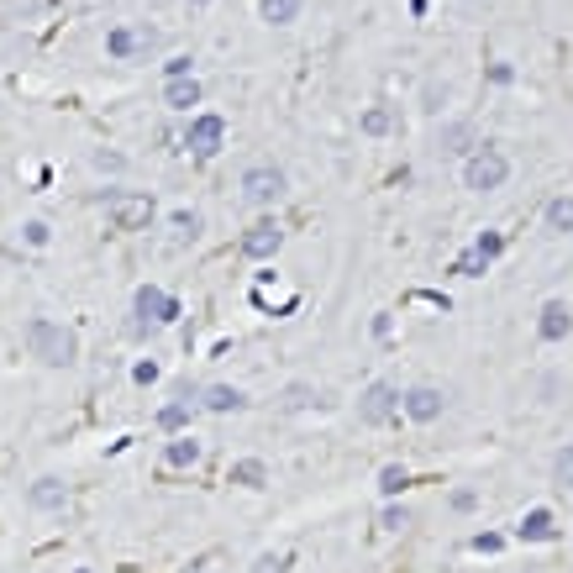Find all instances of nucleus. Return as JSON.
Segmentation results:
<instances>
[{"mask_svg": "<svg viewBox=\"0 0 573 573\" xmlns=\"http://www.w3.org/2000/svg\"><path fill=\"white\" fill-rule=\"evenodd\" d=\"M569 327H573L569 300H547V305L537 311V337H542V343H563V337H569Z\"/></svg>", "mask_w": 573, "mask_h": 573, "instance_id": "nucleus-11", "label": "nucleus"}, {"mask_svg": "<svg viewBox=\"0 0 573 573\" xmlns=\"http://www.w3.org/2000/svg\"><path fill=\"white\" fill-rule=\"evenodd\" d=\"M300 5H305V0H258V16H263L269 27H289V21L300 16Z\"/></svg>", "mask_w": 573, "mask_h": 573, "instance_id": "nucleus-21", "label": "nucleus"}, {"mask_svg": "<svg viewBox=\"0 0 573 573\" xmlns=\"http://www.w3.org/2000/svg\"><path fill=\"white\" fill-rule=\"evenodd\" d=\"M453 274H463V279H479V274H489V258H484L479 247H468V253H458Z\"/></svg>", "mask_w": 573, "mask_h": 573, "instance_id": "nucleus-24", "label": "nucleus"}, {"mask_svg": "<svg viewBox=\"0 0 573 573\" xmlns=\"http://www.w3.org/2000/svg\"><path fill=\"white\" fill-rule=\"evenodd\" d=\"M473 247H479V253H484V258L495 263V258L505 253V237H500V231H479V237H473Z\"/></svg>", "mask_w": 573, "mask_h": 573, "instance_id": "nucleus-27", "label": "nucleus"}, {"mask_svg": "<svg viewBox=\"0 0 573 573\" xmlns=\"http://www.w3.org/2000/svg\"><path fill=\"white\" fill-rule=\"evenodd\" d=\"M473 505H479L473 489H453V511H473Z\"/></svg>", "mask_w": 573, "mask_h": 573, "instance_id": "nucleus-34", "label": "nucleus"}, {"mask_svg": "<svg viewBox=\"0 0 573 573\" xmlns=\"http://www.w3.org/2000/svg\"><path fill=\"white\" fill-rule=\"evenodd\" d=\"M195 395H200V390H190V384H184V390L158 410V432H184V426L195 421Z\"/></svg>", "mask_w": 573, "mask_h": 573, "instance_id": "nucleus-13", "label": "nucleus"}, {"mask_svg": "<svg viewBox=\"0 0 573 573\" xmlns=\"http://www.w3.org/2000/svg\"><path fill=\"white\" fill-rule=\"evenodd\" d=\"M511 179V158H505V148H495V142H479L468 158H463V184L473 190V195H489V190H500Z\"/></svg>", "mask_w": 573, "mask_h": 573, "instance_id": "nucleus-3", "label": "nucleus"}, {"mask_svg": "<svg viewBox=\"0 0 573 573\" xmlns=\"http://www.w3.org/2000/svg\"><path fill=\"white\" fill-rule=\"evenodd\" d=\"M405 489H410V468H405V463L379 468V495H384V500H395V495H405Z\"/></svg>", "mask_w": 573, "mask_h": 573, "instance_id": "nucleus-23", "label": "nucleus"}, {"mask_svg": "<svg viewBox=\"0 0 573 573\" xmlns=\"http://www.w3.org/2000/svg\"><path fill=\"white\" fill-rule=\"evenodd\" d=\"M164 463H169V468H195V463H200V442H195V437L169 442V448H164Z\"/></svg>", "mask_w": 573, "mask_h": 573, "instance_id": "nucleus-22", "label": "nucleus"}, {"mask_svg": "<svg viewBox=\"0 0 573 573\" xmlns=\"http://www.w3.org/2000/svg\"><path fill=\"white\" fill-rule=\"evenodd\" d=\"M164 106H174V111L200 106V85H195V79H169V85H164Z\"/></svg>", "mask_w": 573, "mask_h": 573, "instance_id": "nucleus-19", "label": "nucleus"}, {"mask_svg": "<svg viewBox=\"0 0 573 573\" xmlns=\"http://www.w3.org/2000/svg\"><path fill=\"white\" fill-rule=\"evenodd\" d=\"M101 211L116 231H148L158 222V200L148 190H106L101 195Z\"/></svg>", "mask_w": 573, "mask_h": 573, "instance_id": "nucleus-2", "label": "nucleus"}, {"mask_svg": "<svg viewBox=\"0 0 573 573\" xmlns=\"http://www.w3.org/2000/svg\"><path fill=\"white\" fill-rule=\"evenodd\" d=\"M505 547V537H495V531H484V537H473V553H500Z\"/></svg>", "mask_w": 573, "mask_h": 573, "instance_id": "nucleus-32", "label": "nucleus"}, {"mask_svg": "<svg viewBox=\"0 0 573 573\" xmlns=\"http://www.w3.org/2000/svg\"><path fill=\"white\" fill-rule=\"evenodd\" d=\"M132 379H137V384H158V363H153V358H142V363L132 368Z\"/></svg>", "mask_w": 573, "mask_h": 573, "instance_id": "nucleus-31", "label": "nucleus"}, {"mask_svg": "<svg viewBox=\"0 0 573 573\" xmlns=\"http://www.w3.org/2000/svg\"><path fill=\"white\" fill-rule=\"evenodd\" d=\"M27 347H32V358L48 363V368H69V363L79 358V337H74L63 321H48V316H32V321H27Z\"/></svg>", "mask_w": 573, "mask_h": 573, "instance_id": "nucleus-1", "label": "nucleus"}, {"mask_svg": "<svg viewBox=\"0 0 573 573\" xmlns=\"http://www.w3.org/2000/svg\"><path fill=\"white\" fill-rule=\"evenodd\" d=\"M247 573H289V558L285 553H263V558H253V569Z\"/></svg>", "mask_w": 573, "mask_h": 573, "instance_id": "nucleus-28", "label": "nucleus"}, {"mask_svg": "<svg viewBox=\"0 0 573 573\" xmlns=\"http://www.w3.org/2000/svg\"><path fill=\"white\" fill-rule=\"evenodd\" d=\"M237 247H242V258L263 263V258H274V253L285 247V227H279V222H253V227L237 237Z\"/></svg>", "mask_w": 573, "mask_h": 573, "instance_id": "nucleus-10", "label": "nucleus"}, {"mask_svg": "<svg viewBox=\"0 0 573 573\" xmlns=\"http://www.w3.org/2000/svg\"><path fill=\"white\" fill-rule=\"evenodd\" d=\"M542 227L553 231V237H569V231H573V195L547 200V211H542Z\"/></svg>", "mask_w": 573, "mask_h": 573, "instance_id": "nucleus-17", "label": "nucleus"}, {"mask_svg": "<svg viewBox=\"0 0 573 573\" xmlns=\"http://www.w3.org/2000/svg\"><path fill=\"white\" fill-rule=\"evenodd\" d=\"M200 405L216 410V416H227V410H247V395L237 384H211V390H200Z\"/></svg>", "mask_w": 573, "mask_h": 573, "instance_id": "nucleus-16", "label": "nucleus"}, {"mask_svg": "<svg viewBox=\"0 0 573 573\" xmlns=\"http://www.w3.org/2000/svg\"><path fill=\"white\" fill-rule=\"evenodd\" d=\"M164 74H169V79H190V53L169 58V63H164Z\"/></svg>", "mask_w": 573, "mask_h": 573, "instance_id": "nucleus-33", "label": "nucleus"}, {"mask_svg": "<svg viewBox=\"0 0 573 573\" xmlns=\"http://www.w3.org/2000/svg\"><path fill=\"white\" fill-rule=\"evenodd\" d=\"M184 148L195 153V158H216L222 148H227V121L216 111H200L190 116V132H184Z\"/></svg>", "mask_w": 573, "mask_h": 573, "instance_id": "nucleus-7", "label": "nucleus"}, {"mask_svg": "<svg viewBox=\"0 0 573 573\" xmlns=\"http://www.w3.org/2000/svg\"><path fill=\"white\" fill-rule=\"evenodd\" d=\"M190 5H195V11H200V5H211V0H190Z\"/></svg>", "mask_w": 573, "mask_h": 573, "instance_id": "nucleus-35", "label": "nucleus"}, {"mask_svg": "<svg viewBox=\"0 0 573 573\" xmlns=\"http://www.w3.org/2000/svg\"><path fill=\"white\" fill-rule=\"evenodd\" d=\"M27 500H32L37 511H63V505H69V484L48 473V479H37V484L27 489Z\"/></svg>", "mask_w": 573, "mask_h": 573, "instance_id": "nucleus-15", "label": "nucleus"}, {"mask_svg": "<svg viewBox=\"0 0 573 573\" xmlns=\"http://www.w3.org/2000/svg\"><path fill=\"white\" fill-rule=\"evenodd\" d=\"M106 48H111V58H121V63H142V58L158 48V32L142 21V27H116L111 37H106Z\"/></svg>", "mask_w": 573, "mask_h": 573, "instance_id": "nucleus-8", "label": "nucleus"}, {"mask_svg": "<svg viewBox=\"0 0 573 573\" xmlns=\"http://www.w3.org/2000/svg\"><path fill=\"white\" fill-rule=\"evenodd\" d=\"M516 537H521V542H553V537H558V521H553L547 505H537V511H526V516H521Z\"/></svg>", "mask_w": 573, "mask_h": 573, "instance_id": "nucleus-14", "label": "nucleus"}, {"mask_svg": "<svg viewBox=\"0 0 573 573\" xmlns=\"http://www.w3.org/2000/svg\"><path fill=\"white\" fill-rule=\"evenodd\" d=\"M358 132L363 137H390L395 132V111L390 106H368V111L358 116Z\"/></svg>", "mask_w": 573, "mask_h": 573, "instance_id": "nucleus-20", "label": "nucleus"}, {"mask_svg": "<svg viewBox=\"0 0 573 573\" xmlns=\"http://www.w3.org/2000/svg\"><path fill=\"white\" fill-rule=\"evenodd\" d=\"M442 410H448V395H442L437 384H416V390H405V395H400V416H410L416 426L442 421Z\"/></svg>", "mask_w": 573, "mask_h": 573, "instance_id": "nucleus-9", "label": "nucleus"}, {"mask_svg": "<svg viewBox=\"0 0 573 573\" xmlns=\"http://www.w3.org/2000/svg\"><path fill=\"white\" fill-rule=\"evenodd\" d=\"M379 526H384V531H405V526H410V511H405V505H390V511L379 516Z\"/></svg>", "mask_w": 573, "mask_h": 573, "instance_id": "nucleus-29", "label": "nucleus"}, {"mask_svg": "<svg viewBox=\"0 0 573 573\" xmlns=\"http://www.w3.org/2000/svg\"><path fill=\"white\" fill-rule=\"evenodd\" d=\"M395 416H400V390H395L390 379L363 384V395H358V421H363V426H390Z\"/></svg>", "mask_w": 573, "mask_h": 573, "instance_id": "nucleus-5", "label": "nucleus"}, {"mask_svg": "<svg viewBox=\"0 0 573 573\" xmlns=\"http://www.w3.org/2000/svg\"><path fill=\"white\" fill-rule=\"evenodd\" d=\"M473 148H479L473 121H448V126L437 132V153H442V158H468Z\"/></svg>", "mask_w": 573, "mask_h": 573, "instance_id": "nucleus-12", "label": "nucleus"}, {"mask_svg": "<svg viewBox=\"0 0 573 573\" xmlns=\"http://www.w3.org/2000/svg\"><path fill=\"white\" fill-rule=\"evenodd\" d=\"M231 484H242V489H263V484H269V463L263 458L231 463Z\"/></svg>", "mask_w": 573, "mask_h": 573, "instance_id": "nucleus-18", "label": "nucleus"}, {"mask_svg": "<svg viewBox=\"0 0 573 573\" xmlns=\"http://www.w3.org/2000/svg\"><path fill=\"white\" fill-rule=\"evenodd\" d=\"M132 311L142 316V321H137V332H142V327H174V321H179V300H174L169 289H158V285H137Z\"/></svg>", "mask_w": 573, "mask_h": 573, "instance_id": "nucleus-6", "label": "nucleus"}, {"mask_svg": "<svg viewBox=\"0 0 573 573\" xmlns=\"http://www.w3.org/2000/svg\"><path fill=\"white\" fill-rule=\"evenodd\" d=\"M169 227H174V242H195V237H200V216H195V211H174Z\"/></svg>", "mask_w": 573, "mask_h": 573, "instance_id": "nucleus-25", "label": "nucleus"}, {"mask_svg": "<svg viewBox=\"0 0 573 573\" xmlns=\"http://www.w3.org/2000/svg\"><path fill=\"white\" fill-rule=\"evenodd\" d=\"M27 247H48V237H53V227H48V222H27Z\"/></svg>", "mask_w": 573, "mask_h": 573, "instance_id": "nucleus-30", "label": "nucleus"}, {"mask_svg": "<svg viewBox=\"0 0 573 573\" xmlns=\"http://www.w3.org/2000/svg\"><path fill=\"white\" fill-rule=\"evenodd\" d=\"M553 484L573 489V442L569 448H558V458H553Z\"/></svg>", "mask_w": 573, "mask_h": 573, "instance_id": "nucleus-26", "label": "nucleus"}, {"mask_svg": "<svg viewBox=\"0 0 573 573\" xmlns=\"http://www.w3.org/2000/svg\"><path fill=\"white\" fill-rule=\"evenodd\" d=\"M237 190H242V200L247 206H279L289 190V179L279 164H247L242 169V179H237Z\"/></svg>", "mask_w": 573, "mask_h": 573, "instance_id": "nucleus-4", "label": "nucleus"}]
</instances>
